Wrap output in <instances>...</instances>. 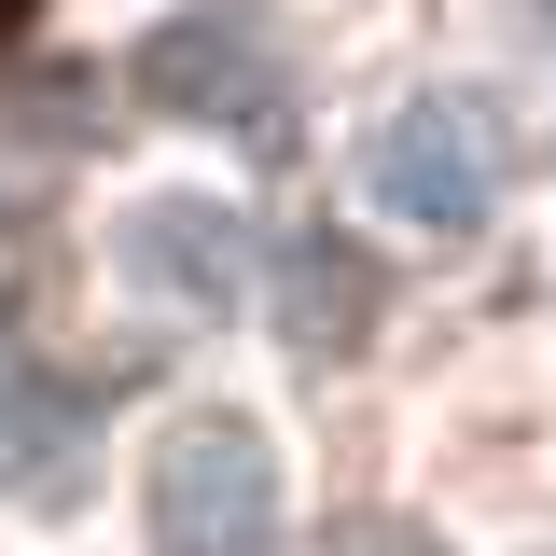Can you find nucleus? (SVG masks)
Segmentation results:
<instances>
[{
  "label": "nucleus",
  "mask_w": 556,
  "mask_h": 556,
  "mask_svg": "<svg viewBox=\"0 0 556 556\" xmlns=\"http://www.w3.org/2000/svg\"><path fill=\"white\" fill-rule=\"evenodd\" d=\"M362 195L390 208L404 237H473L486 208H501V126H486V98H404L390 126L362 139Z\"/></svg>",
  "instance_id": "obj_2"
},
{
  "label": "nucleus",
  "mask_w": 556,
  "mask_h": 556,
  "mask_svg": "<svg viewBox=\"0 0 556 556\" xmlns=\"http://www.w3.org/2000/svg\"><path fill=\"white\" fill-rule=\"evenodd\" d=\"M153 543L167 556H278V445L237 404L153 445Z\"/></svg>",
  "instance_id": "obj_1"
},
{
  "label": "nucleus",
  "mask_w": 556,
  "mask_h": 556,
  "mask_svg": "<svg viewBox=\"0 0 556 556\" xmlns=\"http://www.w3.org/2000/svg\"><path fill=\"white\" fill-rule=\"evenodd\" d=\"M529 14H543V42H556V0H529Z\"/></svg>",
  "instance_id": "obj_5"
},
{
  "label": "nucleus",
  "mask_w": 556,
  "mask_h": 556,
  "mask_svg": "<svg viewBox=\"0 0 556 556\" xmlns=\"http://www.w3.org/2000/svg\"><path fill=\"white\" fill-rule=\"evenodd\" d=\"M334 556H445V543L404 529V515H362V529H334Z\"/></svg>",
  "instance_id": "obj_4"
},
{
  "label": "nucleus",
  "mask_w": 556,
  "mask_h": 556,
  "mask_svg": "<svg viewBox=\"0 0 556 556\" xmlns=\"http://www.w3.org/2000/svg\"><path fill=\"white\" fill-rule=\"evenodd\" d=\"M14 14H28V0H0V28H14Z\"/></svg>",
  "instance_id": "obj_6"
},
{
  "label": "nucleus",
  "mask_w": 556,
  "mask_h": 556,
  "mask_svg": "<svg viewBox=\"0 0 556 556\" xmlns=\"http://www.w3.org/2000/svg\"><path fill=\"white\" fill-rule=\"evenodd\" d=\"M126 278L167 306V320H237L251 306V223L223 195H153V208H126Z\"/></svg>",
  "instance_id": "obj_3"
}]
</instances>
